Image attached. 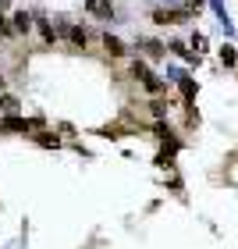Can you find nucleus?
I'll use <instances>...</instances> for the list:
<instances>
[{
  "instance_id": "nucleus-10",
  "label": "nucleus",
  "mask_w": 238,
  "mask_h": 249,
  "mask_svg": "<svg viewBox=\"0 0 238 249\" xmlns=\"http://www.w3.org/2000/svg\"><path fill=\"white\" fill-rule=\"evenodd\" d=\"M181 93H185V96H192V93H196V86H192L188 78H181Z\"/></svg>"
},
{
  "instance_id": "nucleus-1",
  "label": "nucleus",
  "mask_w": 238,
  "mask_h": 249,
  "mask_svg": "<svg viewBox=\"0 0 238 249\" xmlns=\"http://www.w3.org/2000/svg\"><path fill=\"white\" fill-rule=\"evenodd\" d=\"M156 21H160V25H174V21H181V18H185V15H181V11H156V15H153Z\"/></svg>"
},
{
  "instance_id": "nucleus-9",
  "label": "nucleus",
  "mask_w": 238,
  "mask_h": 249,
  "mask_svg": "<svg viewBox=\"0 0 238 249\" xmlns=\"http://www.w3.org/2000/svg\"><path fill=\"white\" fill-rule=\"evenodd\" d=\"M221 61H224V64H235V50L224 47V50H221Z\"/></svg>"
},
{
  "instance_id": "nucleus-5",
  "label": "nucleus",
  "mask_w": 238,
  "mask_h": 249,
  "mask_svg": "<svg viewBox=\"0 0 238 249\" xmlns=\"http://www.w3.org/2000/svg\"><path fill=\"white\" fill-rule=\"evenodd\" d=\"M0 110H7V114H11V110H18V100L15 96H4V100H0Z\"/></svg>"
},
{
  "instance_id": "nucleus-6",
  "label": "nucleus",
  "mask_w": 238,
  "mask_h": 249,
  "mask_svg": "<svg viewBox=\"0 0 238 249\" xmlns=\"http://www.w3.org/2000/svg\"><path fill=\"white\" fill-rule=\"evenodd\" d=\"M39 142H43V146H61V139H57V135H50V132H43Z\"/></svg>"
},
{
  "instance_id": "nucleus-8",
  "label": "nucleus",
  "mask_w": 238,
  "mask_h": 249,
  "mask_svg": "<svg viewBox=\"0 0 238 249\" xmlns=\"http://www.w3.org/2000/svg\"><path fill=\"white\" fill-rule=\"evenodd\" d=\"M146 53H150V57H160L164 47H160V43H146Z\"/></svg>"
},
{
  "instance_id": "nucleus-4",
  "label": "nucleus",
  "mask_w": 238,
  "mask_h": 249,
  "mask_svg": "<svg viewBox=\"0 0 238 249\" xmlns=\"http://www.w3.org/2000/svg\"><path fill=\"white\" fill-rule=\"evenodd\" d=\"M15 29L18 32H29V15H25V11H18V15H15Z\"/></svg>"
},
{
  "instance_id": "nucleus-2",
  "label": "nucleus",
  "mask_w": 238,
  "mask_h": 249,
  "mask_svg": "<svg viewBox=\"0 0 238 249\" xmlns=\"http://www.w3.org/2000/svg\"><path fill=\"white\" fill-rule=\"evenodd\" d=\"M89 11H93V15H100V18H110V15H114L107 0H89Z\"/></svg>"
},
{
  "instance_id": "nucleus-3",
  "label": "nucleus",
  "mask_w": 238,
  "mask_h": 249,
  "mask_svg": "<svg viewBox=\"0 0 238 249\" xmlns=\"http://www.w3.org/2000/svg\"><path fill=\"white\" fill-rule=\"evenodd\" d=\"M103 47L110 50V57H121V53H124V47H121V39H114V36H107V39H103Z\"/></svg>"
},
{
  "instance_id": "nucleus-11",
  "label": "nucleus",
  "mask_w": 238,
  "mask_h": 249,
  "mask_svg": "<svg viewBox=\"0 0 238 249\" xmlns=\"http://www.w3.org/2000/svg\"><path fill=\"white\" fill-rule=\"evenodd\" d=\"M7 4H11V0H0V7H7Z\"/></svg>"
},
{
  "instance_id": "nucleus-7",
  "label": "nucleus",
  "mask_w": 238,
  "mask_h": 249,
  "mask_svg": "<svg viewBox=\"0 0 238 249\" xmlns=\"http://www.w3.org/2000/svg\"><path fill=\"white\" fill-rule=\"evenodd\" d=\"M71 39L78 43V47H85V39H89V36H85V29H71Z\"/></svg>"
}]
</instances>
